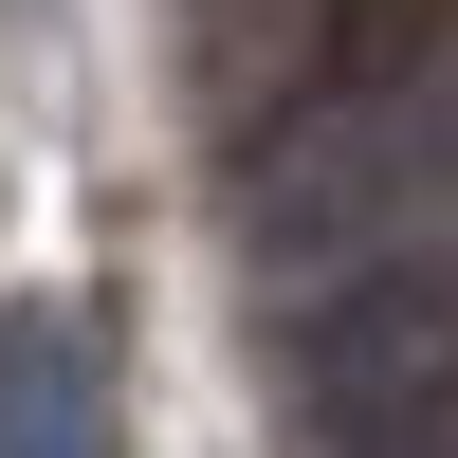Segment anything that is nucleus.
Segmentation results:
<instances>
[{
  "instance_id": "2",
  "label": "nucleus",
  "mask_w": 458,
  "mask_h": 458,
  "mask_svg": "<svg viewBox=\"0 0 458 458\" xmlns=\"http://www.w3.org/2000/svg\"><path fill=\"white\" fill-rule=\"evenodd\" d=\"M276 403L312 422L330 458H422L458 422V257L440 239H386L276 330Z\"/></svg>"
},
{
  "instance_id": "1",
  "label": "nucleus",
  "mask_w": 458,
  "mask_h": 458,
  "mask_svg": "<svg viewBox=\"0 0 458 458\" xmlns=\"http://www.w3.org/2000/svg\"><path fill=\"white\" fill-rule=\"evenodd\" d=\"M440 183H458V73L312 92L276 147H257V183H239V257L257 276H349V257H386Z\"/></svg>"
},
{
  "instance_id": "4",
  "label": "nucleus",
  "mask_w": 458,
  "mask_h": 458,
  "mask_svg": "<svg viewBox=\"0 0 458 458\" xmlns=\"http://www.w3.org/2000/svg\"><path fill=\"white\" fill-rule=\"evenodd\" d=\"M458 0H312V55H293V110L312 92H403V73H440Z\"/></svg>"
},
{
  "instance_id": "3",
  "label": "nucleus",
  "mask_w": 458,
  "mask_h": 458,
  "mask_svg": "<svg viewBox=\"0 0 458 458\" xmlns=\"http://www.w3.org/2000/svg\"><path fill=\"white\" fill-rule=\"evenodd\" d=\"M0 458H110V349L73 293H0Z\"/></svg>"
}]
</instances>
